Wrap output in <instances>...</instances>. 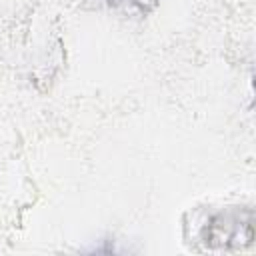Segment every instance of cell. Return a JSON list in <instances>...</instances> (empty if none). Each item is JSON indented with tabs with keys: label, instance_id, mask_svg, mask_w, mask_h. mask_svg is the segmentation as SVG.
I'll return each mask as SVG.
<instances>
[{
	"label": "cell",
	"instance_id": "1",
	"mask_svg": "<svg viewBox=\"0 0 256 256\" xmlns=\"http://www.w3.org/2000/svg\"><path fill=\"white\" fill-rule=\"evenodd\" d=\"M254 210L250 206H222L206 210L194 226V236L206 250H240L252 244Z\"/></svg>",
	"mask_w": 256,
	"mask_h": 256
},
{
	"label": "cell",
	"instance_id": "2",
	"mask_svg": "<svg viewBox=\"0 0 256 256\" xmlns=\"http://www.w3.org/2000/svg\"><path fill=\"white\" fill-rule=\"evenodd\" d=\"M112 8H126V10H138V12H148L154 4H156V0H106Z\"/></svg>",
	"mask_w": 256,
	"mask_h": 256
}]
</instances>
